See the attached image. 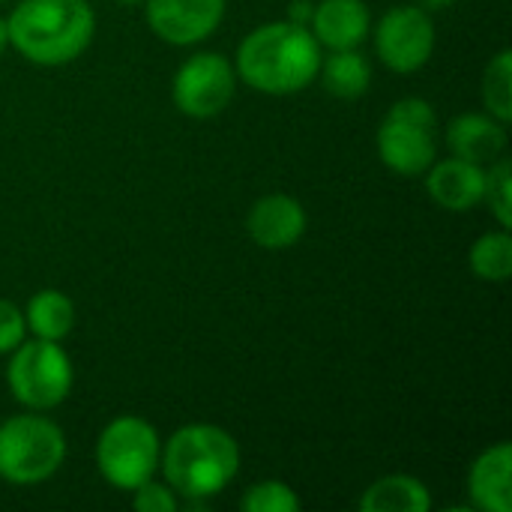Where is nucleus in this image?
I'll return each instance as SVG.
<instances>
[{"label": "nucleus", "mask_w": 512, "mask_h": 512, "mask_svg": "<svg viewBox=\"0 0 512 512\" xmlns=\"http://www.w3.org/2000/svg\"><path fill=\"white\" fill-rule=\"evenodd\" d=\"M321 69V45L297 21H270L255 27L237 48L234 72L258 93L288 96L306 90Z\"/></svg>", "instance_id": "1"}, {"label": "nucleus", "mask_w": 512, "mask_h": 512, "mask_svg": "<svg viewBox=\"0 0 512 512\" xmlns=\"http://www.w3.org/2000/svg\"><path fill=\"white\" fill-rule=\"evenodd\" d=\"M9 45L36 66H66L87 51L96 15L87 0H21L9 18Z\"/></svg>", "instance_id": "2"}, {"label": "nucleus", "mask_w": 512, "mask_h": 512, "mask_svg": "<svg viewBox=\"0 0 512 512\" xmlns=\"http://www.w3.org/2000/svg\"><path fill=\"white\" fill-rule=\"evenodd\" d=\"M159 468L177 498L210 501L237 477L240 447L225 429L210 423H192L177 429L165 441L159 453Z\"/></svg>", "instance_id": "3"}, {"label": "nucleus", "mask_w": 512, "mask_h": 512, "mask_svg": "<svg viewBox=\"0 0 512 512\" xmlns=\"http://www.w3.org/2000/svg\"><path fill=\"white\" fill-rule=\"evenodd\" d=\"M66 459L63 429L42 411L18 414L0 423V480L12 486L45 483Z\"/></svg>", "instance_id": "4"}, {"label": "nucleus", "mask_w": 512, "mask_h": 512, "mask_svg": "<svg viewBox=\"0 0 512 512\" xmlns=\"http://www.w3.org/2000/svg\"><path fill=\"white\" fill-rule=\"evenodd\" d=\"M162 441L144 417H114L96 441V468L120 492H132L153 480L159 468Z\"/></svg>", "instance_id": "5"}, {"label": "nucleus", "mask_w": 512, "mask_h": 512, "mask_svg": "<svg viewBox=\"0 0 512 512\" xmlns=\"http://www.w3.org/2000/svg\"><path fill=\"white\" fill-rule=\"evenodd\" d=\"M72 360L69 354L60 348V342H48V339H24L12 357H9V369H6V384L9 393L15 396V402H21L30 411H51L57 405L66 402V396L72 393Z\"/></svg>", "instance_id": "6"}, {"label": "nucleus", "mask_w": 512, "mask_h": 512, "mask_svg": "<svg viewBox=\"0 0 512 512\" xmlns=\"http://www.w3.org/2000/svg\"><path fill=\"white\" fill-rule=\"evenodd\" d=\"M237 90V72L234 66L216 54V51H201L192 54L174 75L171 84V99L174 105L195 120L216 117L228 108Z\"/></svg>", "instance_id": "7"}, {"label": "nucleus", "mask_w": 512, "mask_h": 512, "mask_svg": "<svg viewBox=\"0 0 512 512\" xmlns=\"http://www.w3.org/2000/svg\"><path fill=\"white\" fill-rule=\"evenodd\" d=\"M435 51V21L420 6H393L375 27V54L399 75H411L429 63Z\"/></svg>", "instance_id": "8"}, {"label": "nucleus", "mask_w": 512, "mask_h": 512, "mask_svg": "<svg viewBox=\"0 0 512 512\" xmlns=\"http://www.w3.org/2000/svg\"><path fill=\"white\" fill-rule=\"evenodd\" d=\"M144 18L162 42L198 45L219 30L225 0H144Z\"/></svg>", "instance_id": "9"}, {"label": "nucleus", "mask_w": 512, "mask_h": 512, "mask_svg": "<svg viewBox=\"0 0 512 512\" xmlns=\"http://www.w3.org/2000/svg\"><path fill=\"white\" fill-rule=\"evenodd\" d=\"M435 153V129L396 117H384V123L378 126V156L390 171L402 177L426 174V168L435 162Z\"/></svg>", "instance_id": "10"}, {"label": "nucleus", "mask_w": 512, "mask_h": 512, "mask_svg": "<svg viewBox=\"0 0 512 512\" xmlns=\"http://www.w3.org/2000/svg\"><path fill=\"white\" fill-rule=\"evenodd\" d=\"M246 231L261 249H288L306 234V210L294 195L270 192L252 204L246 216Z\"/></svg>", "instance_id": "11"}, {"label": "nucleus", "mask_w": 512, "mask_h": 512, "mask_svg": "<svg viewBox=\"0 0 512 512\" xmlns=\"http://www.w3.org/2000/svg\"><path fill=\"white\" fill-rule=\"evenodd\" d=\"M426 192L444 210H453V213L474 210L486 192V165H477L459 156L432 162L426 168Z\"/></svg>", "instance_id": "12"}, {"label": "nucleus", "mask_w": 512, "mask_h": 512, "mask_svg": "<svg viewBox=\"0 0 512 512\" xmlns=\"http://www.w3.org/2000/svg\"><path fill=\"white\" fill-rule=\"evenodd\" d=\"M372 15L363 0H321L312 6L309 30L318 45L330 51L360 48L369 36Z\"/></svg>", "instance_id": "13"}, {"label": "nucleus", "mask_w": 512, "mask_h": 512, "mask_svg": "<svg viewBox=\"0 0 512 512\" xmlns=\"http://www.w3.org/2000/svg\"><path fill=\"white\" fill-rule=\"evenodd\" d=\"M512 447L507 441L483 450L468 471V495L474 510L512 512Z\"/></svg>", "instance_id": "14"}, {"label": "nucleus", "mask_w": 512, "mask_h": 512, "mask_svg": "<svg viewBox=\"0 0 512 512\" xmlns=\"http://www.w3.org/2000/svg\"><path fill=\"white\" fill-rule=\"evenodd\" d=\"M507 123L492 114H459L447 123V147L453 156L492 165L507 150Z\"/></svg>", "instance_id": "15"}, {"label": "nucleus", "mask_w": 512, "mask_h": 512, "mask_svg": "<svg viewBox=\"0 0 512 512\" xmlns=\"http://www.w3.org/2000/svg\"><path fill=\"white\" fill-rule=\"evenodd\" d=\"M360 512H429L432 510V495L426 483L408 474H390L375 480L363 495H360Z\"/></svg>", "instance_id": "16"}, {"label": "nucleus", "mask_w": 512, "mask_h": 512, "mask_svg": "<svg viewBox=\"0 0 512 512\" xmlns=\"http://www.w3.org/2000/svg\"><path fill=\"white\" fill-rule=\"evenodd\" d=\"M24 324L36 339L60 342L75 327V303L63 291H54V288L36 291L24 309Z\"/></svg>", "instance_id": "17"}, {"label": "nucleus", "mask_w": 512, "mask_h": 512, "mask_svg": "<svg viewBox=\"0 0 512 512\" xmlns=\"http://www.w3.org/2000/svg\"><path fill=\"white\" fill-rule=\"evenodd\" d=\"M318 75L336 99H357L372 84V66H369L366 54H360L357 48L330 51L321 60Z\"/></svg>", "instance_id": "18"}, {"label": "nucleus", "mask_w": 512, "mask_h": 512, "mask_svg": "<svg viewBox=\"0 0 512 512\" xmlns=\"http://www.w3.org/2000/svg\"><path fill=\"white\" fill-rule=\"evenodd\" d=\"M468 264L477 279L483 282H507L512 276V237L510 228L489 231L474 240L468 252Z\"/></svg>", "instance_id": "19"}, {"label": "nucleus", "mask_w": 512, "mask_h": 512, "mask_svg": "<svg viewBox=\"0 0 512 512\" xmlns=\"http://www.w3.org/2000/svg\"><path fill=\"white\" fill-rule=\"evenodd\" d=\"M483 105L501 123L512 120V51H498L483 72Z\"/></svg>", "instance_id": "20"}, {"label": "nucleus", "mask_w": 512, "mask_h": 512, "mask_svg": "<svg viewBox=\"0 0 512 512\" xmlns=\"http://www.w3.org/2000/svg\"><path fill=\"white\" fill-rule=\"evenodd\" d=\"M240 510L243 512H297L300 510V498L297 492L282 483V480H261L252 489L243 492L240 498Z\"/></svg>", "instance_id": "21"}, {"label": "nucleus", "mask_w": 512, "mask_h": 512, "mask_svg": "<svg viewBox=\"0 0 512 512\" xmlns=\"http://www.w3.org/2000/svg\"><path fill=\"white\" fill-rule=\"evenodd\" d=\"M483 201H489V210L501 228H512V162L507 156H498L489 165Z\"/></svg>", "instance_id": "22"}, {"label": "nucleus", "mask_w": 512, "mask_h": 512, "mask_svg": "<svg viewBox=\"0 0 512 512\" xmlns=\"http://www.w3.org/2000/svg\"><path fill=\"white\" fill-rule=\"evenodd\" d=\"M132 507L138 512H174L180 507V498L174 495V489L165 483H141L138 489H132Z\"/></svg>", "instance_id": "23"}, {"label": "nucleus", "mask_w": 512, "mask_h": 512, "mask_svg": "<svg viewBox=\"0 0 512 512\" xmlns=\"http://www.w3.org/2000/svg\"><path fill=\"white\" fill-rule=\"evenodd\" d=\"M24 339H27L24 312L15 303L0 300V354H12Z\"/></svg>", "instance_id": "24"}, {"label": "nucleus", "mask_w": 512, "mask_h": 512, "mask_svg": "<svg viewBox=\"0 0 512 512\" xmlns=\"http://www.w3.org/2000/svg\"><path fill=\"white\" fill-rule=\"evenodd\" d=\"M387 117L408 120V123H417V126H426V129H435V123H438L435 108H432L426 99H417V96H411V99H399V102L387 111Z\"/></svg>", "instance_id": "25"}, {"label": "nucleus", "mask_w": 512, "mask_h": 512, "mask_svg": "<svg viewBox=\"0 0 512 512\" xmlns=\"http://www.w3.org/2000/svg\"><path fill=\"white\" fill-rule=\"evenodd\" d=\"M309 18H312V3L309 0H294L288 21H297V24H306L309 27Z\"/></svg>", "instance_id": "26"}, {"label": "nucleus", "mask_w": 512, "mask_h": 512, "mask_svg": "<svg viewBox=\"0 0 512 512\" xmlns=\"http://www.w3.org/2000/svg\"><path fill=\"white\" fill-rule=\"evenodd\" d=\"M456 0H420V9H426L429 15L432 12H444V9H450Z\"/></svg>", "instance_id": "27"}, {"label": "nucleus", "mask_w": 512, "mask_h": 512, "mask_svg": "<svg viewBox=\"0 0 512 512\" xmlns=\"http://www.w3.org/2000/svg\"><path fill=\"white\" fill-rule=\"evenodd\" d=\"M6 45H9V30H6V18L0 15V54L6 51Z\"/></svg>", "instance_id": "28"}, {"label": "nucleus", "mask_w": 512, "mask_h": 512, "mask_svg": "<svg viewBox=\"0 0 512 512\" xmlns=\"http://www.w3.org/2000/svg\"><path fill=\"white\" fill-rule=\"evenodd\" d=\"M117 3H126V6H135V3H144V0H117Z\"/></svg>", "instance_id": "29"}, {"label": "nucleus", "mask_w": 512, "mask_h": 512, "mask_svg": "<svg viewBox=\"0 0 512 512\" xmlns=\"http://www.w3.org/2000/svg\"><path fill=\"white\" fill-rule=\"evenodd\" d=\"M0 3H3V0H0Z\"/></svg>", "instance_id": "30"}]
</instances>
